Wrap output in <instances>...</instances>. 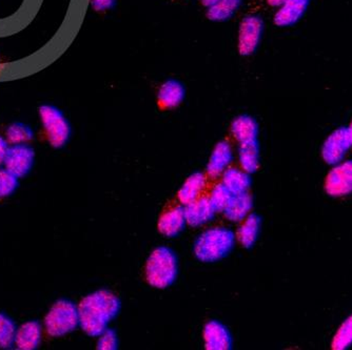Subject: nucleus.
I'll return each instance as SVG.
<instances>
[{
    "instance_id": "9d476101",
    "label": "nucleus",
    "mask_w": 352,
    "mask_h": 350,
    "mask_svg": "<svg viewBox=\"0 0 352 350\" xmlns=\"http://www.w3.org/2000/svg\"><path fill=\"white\" fill-rule=\"evenodd\" d=\"M233 159L232 146L228 140H223L213 148L209 161H208L206 172L207 177L210 179H219L225 171L230 167Z\"/></svg>"
},
{
    "instance_id": "5701e85b",
    "label": "nucleus",
    "mask_w": 352,
    "mask_h": 350,
    "mask_svg": "<svg viewBox=\"0 0 352 350\" xmlns=\"http://www.w3.org/2000/svg\"><path fill=\"white\" fill-rule=\"evenodd\" d=\"M241 0H219L208 8V19L212 21H223L230 19L236 12Z\"/></svg>"
},
{
    "instance_id": "393cba45",
    "label": "nucleus",
    "mask_w": 352,
    "mask_h": 350,
    "mask_svg": "<svg viewBox=\"0 0 352 350\" xmlns=\"http://www.w3.org/2000/svg\"><path fill=\"white\" fill-rule=\"evenodd\" d=\"M352 345V314L340 326L332 341V349L345 350Z\"/></svg>"
},
{
    "instance_id": "2f4dec72",
    "label": "nucleus",
    "mask_w": 352,
    "mask_h": 350,
    "mask_svg": "<svg viewBox=\"0 0 352 350\" xmlns=\"http://www.w3.org/2000/svg\"><path fill=\"white\" fill-rule=\"evenodd\" d=\"M286 0H267V3H268L269 5L271 7H280L283 3H285Z\"/></svg>"
},
{
    "instance_id": "ddd939ff",
    "label": "nucleus",
    "mask_w": 352,
    "mask_h": 350,
    "mask_svg": "<svg viewBox=\"0 0 352 350\" xmlns=\"http://www.w3.org/2000/svg\"><path fill=\"white\" fill-rule=\"evenodd\" d=\"M187 224L192 227L203 226L212 220L217 211L213 209L209 197L201 196L193 202L184 207Z\"/></svg>"
},
{
    "instance_id": "f8f14e48",
    "label": "nucleus",
    "mask_w": 352,
    "mask_h": 350,
    "mask_svg": "<svg viewBox=\"0 0 352 350\" xmlns=\"http://www.w3.org/2000/svg\"><path fill=\"white\" fill-rule=\"evenodd\" d=\"M187 225L184 205H175L164 211L158 220V231L168 238H174L185 229Z\"/></svg>"
},
{
    "instance_id": "7ed1b4c3",
    "label": "nucleus",
    "mask_w": 352,
    "mask_h": 350,
    "mask_svg": "<svg viewBox=\"0 0 352 350\" xmlns=\"http://www.w3.org/2000/svg\"><path fill=\"white\" fill-rule=\"evenodd\" d=\"M146 280L152 288L165 290L179 275V260L169 247L160 246L150 254L145 268Z\"/></svg>"
},
{
    "instance_id": "cd10ccee",
    "label": "nucleus",
    "mask_w": 352,
    "mask_h": 350,
    "mask_svg": "<svg viewBox=\"0 0 352 350\" xmlns=\"http://www.w3.org/2000/svg\"><path fill=\"white\" fill-rule=\"evenodd\" d=\"M19 187V178L8 170H0V199L14 193Z\"/></svg>"
},
{
    "instance_id": "6e6552de",
    "label": "nucleus",
    "mask_w": 352,
    "mask_h": 350,
    "mask_svg": "<svg viewBox=\"0 0 352 350\" xmlns=\"http://www.w3.org/2000/svg\"><path fill=\"white\" fill-rule=\"evenodd\" d=\"M35 153L31 146L25 144H13L6 156V170L17 178L23 177L31 171L34 164Z\"/></svg>"
},
{
    "instance_id": "20e7f679",
    "label": "nucleus",
    "mask_w": 352,
    "mask_h": 350,
    "mask_svg": "<svg viewBox=\"0 0 352 350\" xmlns=\"http://www.w3.org/2000/svg\"><path fill=\"white\" fill-rule=\"evenodd\" d=\"M78 325V307L69 300L55 302L45 316V330L52 337L68 335Z\"/></svg>"
},
{
    "instance_id": "4468645a",
    "label": "nucleus",
    "mask_w": 352,
    "mask_h": 350,
    "mask_svg": "<svg viewBox=\"0 0 352 350\" xmlns=\"http://www.w3.org/2000/svg\"><path fill=\"white\" fill-rule=\"evenodd\" d=\"M311 0H286L278 7L274 15V23L278 27H290L302 19Z\"/></svg>"
},
{
    "instance_id": "1a4fd4ad",
    "label": "nucleus",
    "mask_w": 352,
    "mask_h": 350,
    "mask_svg": "<svg viewBox=\"0 0 352 350\" xmlns=\"http://www.w3.org/2000/svg\"><path fill=\"white\" fill-rule=\"evenodd\" d=\"M263 32V21L256 16H248L241 23L239 31V54L249 56L258 47Z\"/></svg>"
},
{
    "instance_id": "423d86ee",
    "label": "nucleus",
    "mask_w": 352,
    "mask_h": 350,
    "mask_svg": "<svg viewBox=\"0 0 352 350\" xmlns=\"http://www.w3.org/2000/svg\"><path fill=\"white\" fill-rule=\"evenodd\" d=\"M351 146L348 128H340L332 132L324 142L322 156L326 163L336 165L345 158Z\"/></svg>"
},
{
    "instance_id": "39448f33",
    "label": "nucleus",
    "mask_w": 352,
    "mask_h": 350,
    "mask_svg": "<svg viewBox=\"0 0 352 350\" xmlns=\"http://www.w3.org/2000/svg\"><path fill=\"white\" fill-rule=\"evenodd\" d=\"M41 122L47 132V139L53 148H63L70 138L71 128L63 113L52 106L39 108Z\"/></svg>"
},
{
    "instance_id": "b1692460",
    "label": "nucleus",
    "mask_w": 352,
    "mask_h": 350,
    "mask_svg": "<svg viewBox=\"0 0 352 350\" xmlns=\"http://www.w3.org/2000/svg\"><path fill=\"white\" fill-rule=\"evenodd\" d=\"M8 142L12 144H25L31 141L34 136V132L30 126L23 124H13L8 128L7 132Z\"/></svg>"
},
{
    "instance_id": "dca6fc26",
    "label": "nucleus",
    "mask_w": 352,
    "mask_h": 350,
    "mask_svg": "<svg viewBox=\"0 0 352 350\" xmlns=\"http://www.w3.org/2000/svg\"><path fill=\"white\" fill-rule=\"evenodd\" d=\"M206 187H207V176L205 174L201 172L191 174L182 185L177 194V199L181 205L185 207L201 197L205 193Z\"/></svg>"
},
{
    "instance_id": "bb28decb",
    "label": "nucleus",
    "mask_w": 352,
    "mask_h": 350,
    "mask_svg": "<svg viewBox=\"0 0 352 350\" xmlns=\"http://www.w3.org/2000/svg\"><path fill=\"white\" fill-rule=\"evenodd\" d=\"M232 194L227 189V187L219 182L211 189L210 195H208L211 205L217 213H223V209L228 205Z\"/></svg>"
},
{
    "instance_id": "6ab92c4d",
    "label": "nucleus",
    "mask_w": 352,
    "mask_h": 350,
    "mask_svg": "<svg viewBox=\"0 0 352 350\" xmlns=\"http://www.w3.org/2000/svg\"><path fill=\"white\" fill-rule=\"evenodd\" d=\"M261 229H262V220L260 217L255 213H249L242 221L235 233L236 240L245 248H251L260 236Z\"/></svg>"
},
{
    "instance_id": "f3484780",
    "label": "nucleus",
    "mask_w": 352,
    "mask_h": 350,
    "mask_svg": "<svg viewBox=\"0 0 352 350\" xmlns=\"http://www.w3.org/2000/svg\"><path fill=\"white\" fill-rule=\"evenodd\" d=\"M253 207V199L249 191L231 196L223 213L231 222H242Z\"/></svg>"
},
{
    "instance_id": "9b49d317",
    "label": "nucleus",
    "mask_w": 352,
    "mask_h": 350,
    "mask_svg": "<svg viewBox=\"0 0 352 350\" xmlns=\"http://www.w3.org/2000/svg\"><path fill=\"white\" fill-rule=\"evenodd\" d=\"M204 342L208 350H229L232 348V338L228 328L217 320L206 323L203 331Z\"/></svg>"
},
{
    "instance_id": "a878e982",
    "label": "nucleus",
    "mask_w": 352,
    "mask_h": 350,
    "mask_svg": "<svg viewBox=\"0 0 352 350\" xmlns=\"http://www.w3.org/2000/svg\"><path fill=\"white\" fill-rule=\"evenodd\" d=\"M16 330L15 324L9 316L0 314V348L8 349L14 345Z\"/></svg>"
},
{
    "instance_id": "0eeeda50",
    "label": "nucleus",
    "mask_w": 352,
    "mask_h": 350,
    "mask_svg": "<svg viewBox=\"0 0 352 350\" xmlns=\"http://www.w3.org/2000/svg\"><path fill=\"white\" fill-rule=\"evenodd\" d=\"M325 189L332 197H343L352 193V160L336 164L326 178Z\"/></svg>"
},
{
    "instance_id": "aec40b11",
    "label": "nucleus",
    "mask_w": 352,
    "mask_h": 350,
    "mask_svg": "<svg viewBox=\"0 0 352 350\" xmlns=\"http://www.w3.org/2000/svg\"><path fill=\"white\" fill-rule=\"evenodd\" d=\"M221 183L232 195L246 193L251 187L250 174L239 167H228L221 175Z\"/></svg>"
},
{
    "instance_id": "f03ea898",
    "label": "nucleus",
    "mask_w": 352,
    "mask_h": 350,
    "mask_svg": "<svg viewBox=\"0 0 352 350\" xmlns=\"http://www.w3.org/2000/svg\"><path fill=\"white\" fill-rule=\"evenodd\" d=\"M235 241L236 236L231 229L223 226L211 227L197 237L193 252L201 262H217L230 254Z\"/></svg>"
},
{
    "instance_id": "2eb2a0df",
    "label": "nucleus",
    "mask_w": 352,
    "mask_h": 350,
    "mask_svg": "<svg viewBox=\"0 0 352 350\" xmlns=\"http://www.w3.org/2000/svg\"><path fill=\"white\" fill-rule=\"evenodd\" d=\"M185 98V89L175 80L166 81L158 90L157 106L160 110H167L177 108Z\"/></svg>"
},
{
    "instance_id": "c756f323",
    "label": "nucleus",
    "mask_w": 352,
    "mask_h": 350,
    "mask_svg": "<svg viewBox=\"0 0 352 350\" xmlns=\"http://www.w3.org/2000/svg\"><path fill=\"white\" fill-rule=\"evenodd\" d=\"M114 0H91V5L95 11L102 12L110 9L113 5Z\"/></svg>"
},
{
    "instance_id": "f257e3e1",
    "label": "nucleus",
    "mask_w": 352,
    "mask_h": 350,
    "mask_svg": "<svg viewBox=\"0 0 352 350\" xmlns=\"http://www.w3.org/2000/svg\"><path fill=\"white\" fill-rule=\"evenodd\" d=\"M77 307L79 326L87 335L98 338L120 314L122 302L111 290H100L85 296Z\"/></svg>"
},
{
    "instance_id": "412c9836",
    "label": "nucleus",
    "mask_w": 352,
    "mask_h": 350,
    "mask_svg": "<svg viewBox=\"0 0 352 350\" xmlns=\"http://www.w3.org/2000/svg\"><path fill=\"white\" fill-rule=\"evenodd\" d=\"M231 135L239 143L258 140V126L252 117L239 116L231 124Z\"/></svg>"
},
{
    "instance_id": "7c9ffc66",
    "label": "nucleus",
    "mask_w": 352,
    "mask_h": 350,
    "mask_svg": "<svg viewBox=\"0 0 352 350\" xmlns=\"http://www.w3.org/2000/svg\"><path fill=\"white\" fill-rule=\"evenodd\" d=\"M9 145H8L7 140L0 137V165L5 163L6 156H7Z\"/></svg>"
},
{
    "instance_id": "473e14b6",
    "label": "nucleus",
    "mask_w": 352,
    "mask_h": 350,
    "mask_svg": "<svg viewBox=\"0 0 352 350\" xmlns=\"http://www.w3.org/2000/svg\"><path fill=\"white\" fill-rule=\"evenodd\" d=\"M217 1H219V0H201V5L207 8L211 7V5L217 3Z\"/></svg>"
},
{
    "instance_id": "4be33fe9",
    "label": "nucleus",
    "mask_w": 352,
    "mask_h": 350,
    "mask_svg": "<svg viewBox=\"0 0 352 350\" xmlns=\"http://www.w3.org/2000/svg\"><path fill=\"white\" fill-rule=\"evenodd\" d=\"M239 161L241 169L247 173L253 174L258 171L260 167V144L258 140L239 143Z\"/></svg>"
},
{
    "instance_id": "72a5a7b5",
    "label": "nucleus",
    "mask_w": 352,
    "mask_h": 350,
    "mask_svg": "<svg viewBox=\"0 0 352 350\" xmlns=\"http://www.w3.org/2000/svg\"><path fill=\"white\" fill-rule=\"evenodd\" d=\"M348 130H349L350 139H351V143H352V122H351V124H350L349 128H348Z\"/></svg>"
},
{
    "instance_id": "a211bd4d",
    "label": "nucleus",
    "mask_w": 352,
    "mask_h": 350,
    "mask_svg": "<svg viewBox=\"0 0 352 350\" xmlns=\"http://www.w3.org/2000/svg\"><path fill=\"white\" fill-rule=\"evenodd\" d=\"M43 337L41 324L30 321L16 330L14 344L21 350H33L38 347Z\"/></svg>"
},
{
    "instance_id": "c85d7f7f",
    "label": "nucleus",
    "mask_w": 352,
    "mask_h": 350,
    "mask_svg": "<svg viewBox=\"0 0 352 350\" xmlns=\"http://www.w3.org/2000/svg\"><path fill=\"white\" fill-rule=\"evenodd\" d=\"M98 348L102 350H116L118 348V334L113 329L107 328L98 336Z\"/></svg>"
}]
</instances>
